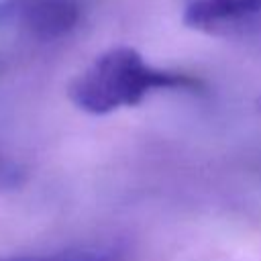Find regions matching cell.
<instances>
[{
	"label": "cell",
	"instance_id": "1",
	"mask_svg": "<svg viewBox=\"0 0 261 261\" xmlns=\"http://www.w3.org/2000/svg\"><path fill=\"white\" fill-rule=\"evenodd\" d=\"M159 90L202 92L204 82L190 73L153 67L133 47H114L71 80L67 96L73 106L88 114H108L135 106Z\"/></svg>",
	"mask_w": 261,
	"mask_h": 261
},
{
	"label": "cell",
	"instance_id": "2",
	"mask_svg": "<svg viewBox=\"0 0 261 261\" xmlns=\"http://www.w3.org/2000/svg\"><path fill=\"white\" fill-rule=\"evenodd\" d=\"M82 0H12V16L27 37L53 43L67 37L82 20Z\"/></svg>",
	"mask_w": 261,
	"mask_h": 261
},
{
	"label": "cell",
	"instance_id": "3",
	"mask_svg": "<svg viewBox=\"0 0 261 261\" xmlns=\"http://www.w3.org/2000/svg\"><path fill=\"white\" fill-rule=\"evenodd\" d=\"M184 22L210 35H230L261 24V0H184Z\"/></svg>",
	"mask_w": 261,
	"mask_h": 261
},
{
	"label": "cell",
	"instance_id": "4",
	"mask_svg": "<svg viewBox=\"0 0 261 261\" xmlns=\"http://www.w3.org/2000/svg\"><path fill=\"white\" fill-rule=\"evenodd\" d=\"M0 261H122V251L114 245H88V247H69L51 253L0 257Z\"/></svg>",
	"mask_w": 261,
	"mask_h": 261
},
{
	"label": "cell",
	"instance_id": "5",
	"mask_svg": "<svg viewBox=\"0 0 261 261\" xmlns=\"http://www.w3.org/2000/svg\"><path fill=\"white\" fill-rule=\"evenodd\" d=\"M12 16V0H2L0 2V20Z\"/></svg>",
	"mask_w": 261,
	"mask_h": 261
},
{
	"label": "cell",
	"instance_id": "6",
	"mask_svg": "<svg viewBox=\"0 0 261 261\" xmlns=\"http://www.w3.org/2000/svg\"><path fill=\"white\" fill-rule=\"evenodd\" d=\"M259 106H261V100H259Z\"/></svg>",
	"mask_w": 261,
	"mask_h": 261
}]
</instances>
